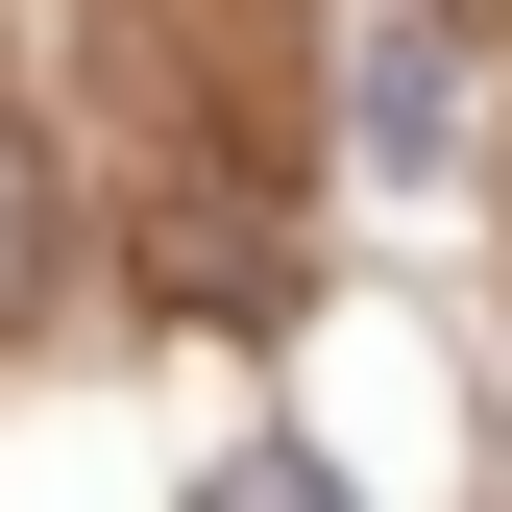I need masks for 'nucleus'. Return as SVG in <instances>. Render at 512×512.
I'll return each instance as SVG.
<instances>
[{"label":"nucleus","mask_w":512,"mask_h":512,"mask_svg":"<svg viewBox=\"0 0 512 512\" xmlns=\"http://www.w3.org/2000/svg\"><path fill=\"white\" fill-rule=\"evenodd\" d=\"M366 147H391V171H439V147H464V74H439V25H366Z\"/></svg>","instance_id":"f257e3e1"},{"label":"nucleus","mask_w":512,"mask_h":512,"mask_svg":"<svg viewBox=\"0 0 512 512\" xmlns=\"http://www.w3.org/2000/svg\"><path fill=\"white\" fill-rule=\"evenodd\" d=\"M25 293H49V171L0 147V317H25Z\"/></svg>","instance_id":"f03ea898"}]
</instances>
